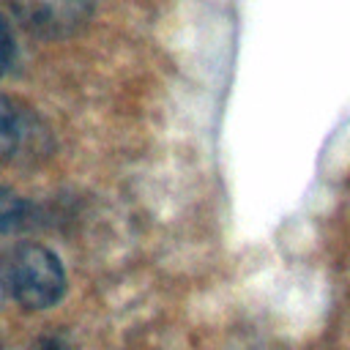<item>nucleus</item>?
Instances as JSON below:
<instances>
[{"label":"nucleus","mask_w":350,"mask_h":350,"mask_svg":"<svg viewBox=\"0 0 350 350\" xmlns=\"http://www.w3.org/2000/svg\"><path fill=\"white\" fill-rule=\"evenodd\" d=\"M5 284L16 304L27 309H49L66 293V271L49 246L22 243L5 262Z\"/></svg>","instance_id":"1"},{"label":"nucleus","mask_w":350,"mask_h":350,"mask_svg":"<svg viewBox=\"0 0 350 350\" xmlns=\"http://www.w3.org/2000/svg\"><path fill=\"white\" fill-rule=\"evenodd\" d=\"M14 16L38 38L77 33L93 11V0H8Z\"/></svg>","instance_id":"2"},{"label":"nucleus","mask_w":350,"mask_h":350,"mask_svg":"<svg viewBox=\"0 0 350 350\" xmlns=\"http://www.w3.org/2000/svg\"><path fill=\"white\" fill-rule=\"evenodd\" d=\"M44 134V123L27 104L14 96H0V167L36 153Z\"/></svg>","instance_id":"3"},{"label":"nucleus","mask_w":350,"mask_h":350,"mask_svg":"<svg viewBox=\"0 0 350 350\" xmlns=\"http://www.w3.org/2000/svg\"><path fill=\"white\" fill-rule=\"evenodd\" d=\"M33 224V205L14 189L0 186V232H19Z\"/></svg>","instance_id":"4"},{"label":"nucleus","mask_w":350,"mask_h":350,"mask_svg":"<svg viewBox=\"0 0 350 350\" xmlns=\"http://www.w3.org/2000/svg\"><path fill=\"white\" fill-rule=\"evenodd\" d=\"M14 57H16V38H14L11 22L0 11V77H5V71L14 63Z\"/></svg>","instance_id":"5"},{"label":"nucleus","mask_w":350,"mask_h":350,"mask_svg":"<svg viewBox=\"0 0 350 350\" xmlns=\"http://www.w3.org/2000/svg\"><path fill=\"white\" fill-rule=\"evenodd\" d=\"M33 350H68V347L63 342H57V339H38V345Z\"/></svg>","instance_id":"6"}]
</instances>
